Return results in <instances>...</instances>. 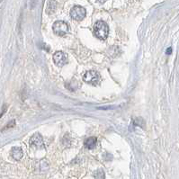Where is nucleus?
Here are the masks:
<instances>
[{
	"mask_svg": "<svg viewBox=\"0 0 179 179\" xmlns=\"http://www.w3.org/2000/svg\"><path fill=\"white\" fill-rule=\"evenodd\" d=\"M94 33L100 40H106L109 35V27L104 21H98L94 25Z\"/></svg>",
	"mask_w": 179,
	"mask_h": 179,
	"instance_id": "obj_1",
	"label": "nucleus"
},
{
	"mask_svg": "<svg viewBox=\"0 0 179 179\" xmlns=\"http://www.w3.org/2000/svg\"><path fill=\"white\" fill-rule=\"evenodd\" d=\"M53 33L58 36H64L68 32V24L63 21H56L52 25Z\"/></svg>",
	"mask_w": 179,
	"mask_h": 179,
	"instance_id": "obj_2",
	"label": "nucleus"
},
{
	"mask_svg": "<svg viewBox=\"0 0 179 179\" xmlns=\"http://www.w3.org/2000/svg\"><path fill=\"white\" fill-rule=\"evenodd\" d=\"M86 15V11L84 7L80 5H75L70 10V16L76 21H82Z\"/></svg>",
	"mask_w": 179,
	"mask_h": 179,
	"instance_id": "obj_3",
	"label": "nucleus"
},
{
	"mask_svg": "<svg viewBox=\"0 0 179 179\" xmlns=\"http://www.w3.org/2000/svg\"><path fill=\"white\" fill-rule=\"evenodd\" d=\"M83 79L85 82H86L88 84L97 85L100 81V76L97 71L89 70V71L85 73V75L83 76Z\"/></svg>",
	"mask_w": 179,
	"mask_h": 179,
	"instance_id": "obj_4",
	"label": "nucleus"
},
{
	"mask_svg": "<svg viewBox=\"0 0 179 179\" xmlns=\"http://www.w3.org/2000/svg\"><path fill=\"white\" fill-rule=\"evenodd\" d=\"M53 61L57 66L62 67L68 62V55L63 51H57L53 54Z\"/></svg>",
	"mask_w": 179,
	"mask_h": 179,
	"instance_id": "obj_5",
	"label": "nucleus"
},
{
	"mask_svg": "<svg viewBox=\"0 0 179 179\" xmlns=\"http://www.w3.org/2000/svg\"><path fill=\"white\" fill-rule=\"evenodd\" d=\"M30 145L33 148H37V149H41L44 146L42 138L39 133H35L34 135H33V137L30 139Z\"/></svg>",
	"mask_w": 179,
	"mask_h": 179,
	"instance_id": "obj_6",
	"label": "nucleus"
},
{
	"mask_svg": "<svg viewBox=\"0 0 179 179\" xmlns=\"http://www.w3.org/2000/svg\"><path fill=\"white\" fill-rule=\"evenodd\" d=\"M97 139L96 137H89L87 139L85 140L84 142V145L86 149H92L96 147L97 145Z\"/></svg>",
	"mask_w": 179,
	"mask_h": 179,
	"instance_id": "obj_7",
	"label": "nucleus"
},
{
	"mask_svg": "<svg viewBox=\"0 0 179 179\" xmlns=\"http://www.w3.org/2000/svg\"><path fill=\"white\" fill-rule=\"evenodd\" d=\"M57 9V2L55 0H49L47 4V9L46 12L49 15H52Z\"/></svg>",
	"mask_w": 179,
	"mask_h": 179,
	"instance_id": "obj_8",
	"label": "nucleus"
},
{
	"mask_svg": "<svg viewBox=\"0 0 179 179\" xmlns=\"http://www.w3.org/2000/svg\"><path fill=\"white\" fill-rule=\"evenodd\" d=\"M11 154H12V157L16 160H20L23 158V149L19 147H14L12 149V153Z\"/></svg>",
	"mask_w": 179,
	"mask_h": 179,
	"instance_id": "obj_9",
	"label": "nucleus"
},
{
	"mask_svg": "<svg viewBox=\"0 0 179 179\" xmlns=\"http://www.w3.org/2000/svg\"><path fill=\"white\" fill-rule=\"evenodd\" d=\"M94 177H95V179H105L104 172L102 169L97 170V171L94 174Z\"/></svg>",
	"mask_w": 179,
	"mask_h": 179,
	"instance_id": "obj_10",
	"label": "nucleus"
},
{
	"mask_svg": "<svg viewBox=\"0 0 179 179\" xmlns=\"http://www.w3.org/2000/svg\"><path fill=\"white\" fill-rule=\"evenodd\" d=\"M171 51H172V49H171V48H169V49H167V54H170V53H171Z\"/></svg>",
	"mask_w": 179,
	"mask_h": 179,
	"instance_id": "obj_11",
	"label": "nucleus"
},
{
	"mask_svg": "<svg viewBox=\"0 0 179 179\" xmlns=\"http://www.w3.org/2000/svg\"><path fill=\"white\" fill-rule=\"evenodd\" d=\"M105 1H107V0H97V2H98V3H100V4H104Z\"/></svg>",
	"mask_w": 179,
	"mask_h": 179,
	"instance_id": "obj_12",
	"label": "nucleus"
}]
</instances>
